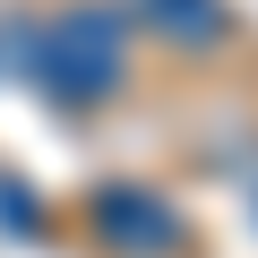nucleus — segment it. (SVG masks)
<instances>
[{
  "label": "nucleus",
  "mask_w": 258,
  "mask_h": 258,
  "mask_svg": "<svg viewBox=\"0 0 258 258\" xmlns=\"http://www.w3.org/2000/svg\"><path fill=\"white\" fill-rule=\"evenodd\" d=\"M35 69H43V86H52L69 112H86V103L120 95V78H129V35H120L112 9H69V18L43 26Z\"/></svg>",
  "instance_id": "nucleus-1"
},
{
  "label": "nucleus",
  "mask_w": 258,
  "mask_h": 258,
  "mask_svg": "<svg viewBox=\"0 0 258 258\" xmlns=\"http://www.w3.org/2000/svg\"><path fill=\"white\" fill-rule=\"evenodd\" d=\"M86 224H95V241L120 249V258H164V249H181V207H172L164 189H147V181H103V189L86 198Z\"/></svg>",
  "instance_id": "nucleus-2"
},
{
  "label": "nucleus",
  "mask_w": 258,
  "mask_h": 258,
  "mask_svg": "<svg viewBox=\"0 0 258 258\" xmlns=\"http://www.w3.org/2000/svg\"><path fill=\"white\" fill-rule=\"evenodd\" d=\"M138 18L155 35H172V43H215L224 35V9H215V0H138Z\"/></svg>",
  "instance_id": "nucleus-3"
}]
</instances>
